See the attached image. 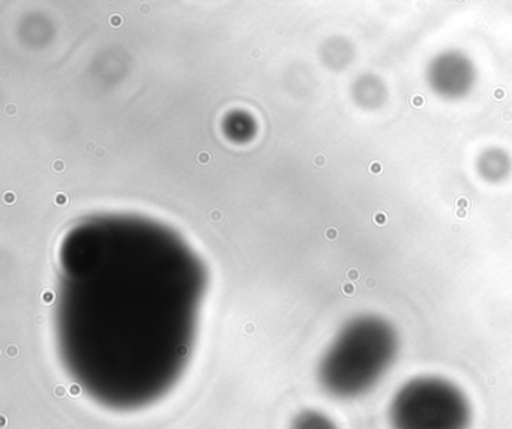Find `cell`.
<instances>
[{"label": "cell", "instance_id": "cell-13", "mask_svg": "<svg viewBox=\"0 0 512 429\" xmlns=\"http://www.w3.org/2000/svg\"><path fill=\"white\" fill-rule=\"evenodd\" d=\"M455 216H457V218H466L467 210L466 209H457V212H455Z\"/></svg>", "mask_w": 512, "mask_h": 429}, {"label": "cell", "instance_id": "cell-6", "mask_svg": "<svg viewBox=\"0 0 512 429\" xmlns=\"http://www.w3.org/2000/svg\"><path fill=\"white\" fill-rule=\"evenodd\" d=\"M368 170H370V173H382V170H383V167H382V164H380V162H371V165H370V168H368Z\"/></svg>", "mask_w": 512, "mask_h": 429}, {"label": "cell", "instance_id": "cell-9", "mask_svg": "<svg viewBox=\"0 0 512 429\" xmlns=\"http://www.w3.org/2000/svg\"><path fill=\"white\" fill-rule=\"evenodd\" d=\"M422 104H424V98H422V96H415V98L412 99L413 107L419 108L422 107Z\"/></svg>", "mask_w": 512, "mask_h": 429}, {"label": "cell", "instance_id": "cell-15", "mask_svg": "<svg viewBox=\"0 0 512 429\" xmlns=\"http://www.w3.org/2000/svg\"><path fill=\"white\" fill-rule=\"evenodd\" d=\"M55 170L56 171H64L65 170V164L62 161H56L55 162Z\"/></svg>", "mask_w": 512, "mask_h": 429}, {"label": "cell", "instance_id": "cell-1", "mask_svg": "<svg viewBox=\"0 0 512 429\" xmlns=\"http://www.w3.org/2000/svg\"><path fill=\"white\" fill-rule=\"evenodd\" d=\"M397 341L376 320L356 323L340 336L319 368L323 389L337 398H356L373 389L391 369Z\"/></svg>", "mask_w": 512, "mask_h": 429}, {"label": "cell", "instance_id": "cell-16", "mask_svg": "<svg viewBox=\"0 0 512 429\" xmlns=\"http://www.w3.org/2000/svg\"><path fill=\"white\" fill-rule=\"evenodd\" d=\"M323 164H325V156H317L316 165H320V167H322Z\"/></svg>", "mask_w": 512, "mask_h": 429}, {"label": "cell", "instance_id": "cell-12", "mask_svg": "<svg viewBox=\"0 0 512 429\" xmlns=\"http://www.w3.org/2000/svg\"><path fill=\"white\" fill-rule=\"evenodd\" d=\"M4 200L7 201V203H14V201H16V195L8 192V194L4 195Z\"/></svg>", "mask_w": 512, "mask_h": 429}, {"label": "cell", "instance_id": "cell-3", "mask_svg": "<svg viewBox=\"0 0 512 429\" xmlns=\"http://www.w3.org/2000/svg\"><path fill=\"white\" fill-rule=\"evenodd\" d=\"M292 429H338L335 423L319 411H304L296 417Z\"/></svg>", "mask_w": 512, "mask_h": 429}, {"label": "cell", "instance_id": "cell-17", "mask_svg": "<svg viewBox=\"0 0 512 429\" xmlns=\"http://www.w3.org/2000/svg\"><path fill=\"white\" fill-rule=\"evenodd\" d=\"M211 218L214 219V221H218V219H221V212L214 210V212H212Z\"/></svg>", "mask_w": 512, "mask_h": 429}, {"label": "cell", "instance_id": "cell-7", "mask_svg": "<svg viewBox=\"0 0 512 429\" xmlns=\"http://www.w3.org/2000/svg\"><path fill=\"white\" fill-rule=\"evenodd\" d=\"M55 203L58 204V206H65V204L68 203L67 195H65V194L56 195Z\"/></svg>", "mask_w": 512, "mask_h": 429}, {"label": "cell", "instance_id": "cell-5", "mask_svg": "<svg viewBox=\"0 0 512 429\" xmlns=\"http://www.w3.org/2000/svg\"><path fill=\"white\" fill-rule=\"evenodd\" d=\"M455 206H457V209H469L470 201L467 200L466 197H460L457 198V201H455Z\"/></svg>", "mask_w": 512, "mask_h": 429}, {"label": "cell", "instance_id": "cell-2", "mask_svg": "<svg viewBox=\"0 0 512 429\" xmlns=\"http://www.w3.org/2000/svg\"><path fill=\"white\" fill-rule=\"evenodd\" d=\"M392 429H467L472 407L460 387L445 378L407 381L389 407Z\"/></svg>", "mask_w": 512, "mask_h": 429}, {"label": "cell", "instance_id": "cell-10", "mask_svg": "<svg viewBox=\"0 0 512 429\" xmlns=\"http://www.w3.org/2000/svg\"><path fill=\"white\" fill-rule=\"evenodd\" d=\"M110 23H112V26H119V24H122V17H119V15H113Z\"/></svg>", "mask_w": 512, "mask_h": 429}, {"label": "cell", "instance_id": "cell-4", "mask_svg": "<svg viewBox=\"0 0 512 429\" xmlns=\"http://www.w3.org/2000/svg\"><path fill=\"white\" fill-rule=\"evenodd\" d=\"M373 219L377 225H385L386 219H388V216H386L385 213H383V212H376L373 215Z\"/></svg>", "mask_w": 512, "mask_h": 429}, {"label": "cell", "instance_id": "cell-14", "mask_svg": "<svg viewBox=\"0 0 512 429\" xmlns=\"http://www.w3.org/2000/svg\"><path fill=\"white\" fill-rule=\"evenodd\" d=\"M494 98H496V99L505 98V92H503V89H497L496 92H494Z\"/></svg>", "mask_w": 512, "mask_h": 429}, {"label": "cell", "instance_id": "cell-8", "mask_svg": "<svg viewBox=\"0 0 512 429\" xmlns=\"http://www.w3.org/2000/svg\"><path fill=\"white\" fill-rule=\"evenodd\" d=\"M209 159H211V155L208 152H202L199 155L200 164H208Z\"/></svg>", "mask_w": 512, "mask_h": 429}, {"label": "cell", "instance_id": "cell-11", "mask_svg": "<svg viewBox=\"0 0 512 429\" xmlns=\"http://www.w3.org/2000/svg\"><path fill=\"white\" fill-rule=\"evenodd\" d=\"M338 231L335 230V228H329L328 231H326V236H328V239H335L337 237Z\"/></svg>", "mask_w": 512, "mask_h": 429}]
</instances>
